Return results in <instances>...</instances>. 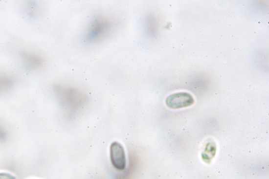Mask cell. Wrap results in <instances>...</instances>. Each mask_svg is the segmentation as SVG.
<instances>
[{
  "label": "cell",
  "instance_id": "obj_1",
  "mask_svg": "<svg viewBox=\"0 0 269 179\" xmlns=\"http://www.w3.org/2000/svg\"><path fill=\"white\" fill-rule=\"evenodd\" d=\"M195 100L189 93L180 92L167 97L166 104L171 109L178 110L192 106Z\"/></svg>",
  "mask_w": 269,
  "mask_h": 179
},
{
  "label": "cell",
  "instance_id": "obj_2",
  "mask_svg": "<svg viewBox=\"0 0 269 179\" xmlns=\"http://www.w3.org/2000/svg\"><path fill=\"white\" fill-rule=\"evenodd\" d=\"M110 154L113 166L119 171L125 170L126 167V158L123 146L119 143L113 142L111 145Z\"/></svg>",
  "mask_w": 269,
  "mask_h": 179
},
{
  "label": "cell",
  "instance_id": "obj_3",
  "mask_svg": "<svg viewBox=\"0 0 269 179\" xmlns=\"http://www.w3.org/2000/svg\"><path fill=\"white\" fill-rule=\"evenodd\" d=\"M20 55L27 70H32L39 68L42 63V59L35 53L23 51L21 52Z\"/></svg>",
  "mask_w": 269,
  "mask_h": 179
},
{
  "label": "cell",
  "instance_id": "obj_4",
  "mask_svg": "<svg viewBox=\"0 0 269 179\" xmlns=\"http://www.w3.org/2000/svg\"><path fill=\"white\" fill-rule=\"evenodd\" d=\"M0 179H16V178L9 173H0Z\"/></svg>",
  "mask_w": 269,
  "mask_h": 179
}]
</instances>
